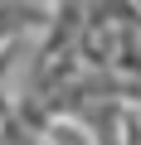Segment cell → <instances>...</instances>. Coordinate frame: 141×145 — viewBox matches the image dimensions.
I'll return each mask as SVG.
<instances>
[{
  "instance_id": "6da1fadb",
  "label": "cell",
  "mask_w": 141,
  "mask_h": 145,
  "mask_svg": "<svg viewBox=\"0 0 141 145\" xmlns=\"http://www.w3.org/2000/svg\"><path fill=\"white\" fill-rule=\"evenodd\" d=\"M54 20V5H34V0H0V44L44 34Z\"/></svg>"
},
{
  "instance_id": "7a4b0ae2",
  "label": "cell",
  "mask_w": 141,
  "mask_h": 145,
  "mask_svg": "<svg viewBox=\"0 0 141 145\" xmlns=\"http://www.w3.org/2000/svg\"><path fill=\"white\" fill-rule=\"evenodd\" d=\"M34 5H58V0H34Z\"/></svg>"
}]
</instances>
